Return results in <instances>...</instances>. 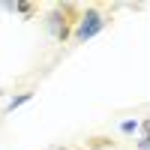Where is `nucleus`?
<instances>
[{
  "label": "nucleus",
  "instance_id": "1",
  "mask_svg": "<svg viewBox=\"0 0 150 150\" xmlns=\"http://www.w3.org/2000/svg\"><path fill=\"white\" fill-rule=\"evenodd\" d=\"M102 27H105V15H102L96 6H90V9L78 18V27H75L72 36H75V42H87V39H93Z\"/></svg>",
  "mask_w": 150,
  "mask_h": 150
},
{
  "label": "nucleus",
  "instance_id": "2",
  "mask_svg": "<svg viewBox=\"0 0 150 150\" xmlns=\"http://www.w3.org/2000/svg\"><path fill=\"white\" fill-rule=\"evenodd\" d=\"M69 9L72 6H54L51 12H48V33L54 36V39H69Z\"/></svg>",
  "mask_w": 150,
  "mask_h": 150
},
{
  "label": "nucleus",
  "instance_id": "3",
  "mask_svg": "<svg viewBox=\"0 0 150 150\" xmlns=\"http://www.w3.org/2000/svg\"><path fill=\"white\" fill-rule=\"evenodd\" d=\"M33 99V90H24V93H18V96H12L9 102H6V108H3V114H9V111H15V108H21L24 102H30Z\"/></svg>",
  "mask_w": 150,
  "mask_h": 150
},
{
  "label": "nucleus",
  "instance_id": "4",
  "mask_svg": "<svg viewBox=\"0 0 150 150\" xmlns=\"http://www.w3.org/2000/svg\"><path fill=\"white\" fill-rule=\"evenodd\" d=\"M141 129V120H123L120 123V132L123 135H132V132H138Z\"/></svg>",
  "mask_w": 150,
  "mask_h": 150
},
{
  "label": "nucleus",
  "instance_id": "5",
  "mask_svg": "<svg viewBox=\"0 0 150 150\" xmlns=\"http://www.w3.org/2000/svg\"><path fill=\"white\" fill-rule=\"evenodd\" d=\"M15 12H21V15H33V6L30 3H15Z\"/></svg>",
  "mask_w": 150,
  "mask_h": 150
},
{
  "label": "nucleus",
  "instance_id": "6",
  "mask_svg": "<svg viewBox=\"0 0 150 150\" xmlns=\"http://www.w3.org/2000/svg\"><path fill=\"white\" fill-rule=\"evenodd\" d=\"M138 150H150V135H144V138L138 141Z\"/></svg>",
  "mask_w": 150,
  "mask_h": 150
},
{
  "label": "nucleus",
  "instance_id": "7",
  "mask_svg": "<svg viewBox=\"0 0 150 150\" xmlns=\"http://www.w3.org/2000/svg\"><path fill=\"white\" fill-rule=\"evenodd\" d=\"M141 129H144V135H150V120H144V123H141Z\"/></svg>",
  "mask_w": 150,
  "mask_h": 150
},
{
  "label": "nucleus",
  "instance_id": "8",
  "mask_svg": "<svg viewBox=\"0 0 150 150\" xmlns=\"http://www.w3.org/2000/svg\"><path fill=\"white\" fill-rule=\"evenodd\" d=\"M51 150H72V147H51Z\"/></svg>",
  "mask_w": 150,
  "mask_h": 150
}]
</instances>
